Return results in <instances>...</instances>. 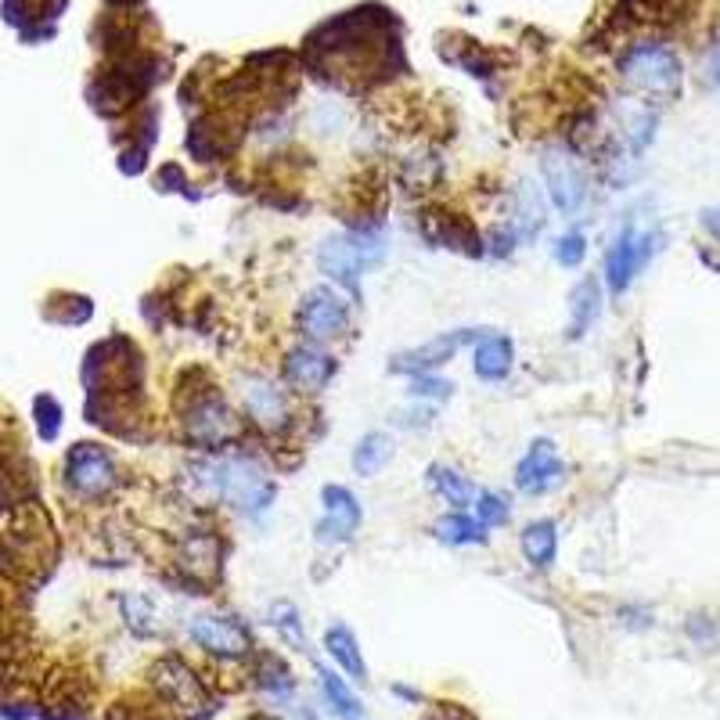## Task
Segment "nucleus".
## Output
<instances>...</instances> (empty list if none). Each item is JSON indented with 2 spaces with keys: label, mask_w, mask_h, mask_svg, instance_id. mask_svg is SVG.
Listing matches in <instances>:
<instances>
[{
  "label": "nucleus",
  "mask_w": 720,
  "mask_h": 720,
  "mask_svg": "<svg viewBox=\"0 0 720 720\" xmlns=\"http://www.w3.org/2000/svg\"><path fill=\"white\" fill-rule=\"evenodd\" d=\"M270 616H274V627H278V634L288 641V645H296V648H303L307 645V638H303V623H299V613H296V605L292 602H278L274 609H270Z\"/></svg>",
  "instance_id": "obj_27"
},
{
  "label": "nucleus",
  "mask_w": 720,
  "mask_h": 720,
  "mask_svg": "<svg viewBox=\"0 0 720 720\" xmlns=\"http://www.w3.org/2000/svg\"><path fill=\"white\" fill-rule=\"evenodd\" d=\"M321 692H324V699H329V706L335 710V717H343V720H357L360 717L357 695L346 689V681L335 678L332 670H321Z\"/></svg>",
  "instance_id": "obj_24"
},
{
  "label": "nucleus",
  "mask_w": 720,
  "mask_h": 720,
  "mask_svg": "<svg viewBox=\"0 0 720 720\" xmlns=\"http://www.w3.org/2000/svg\"><path fill=\"white\" fill-rule=\"evenodd\" d=\"M123 613H127V623H130L133 634H141V638L152 634V605H149V599H141V594L123 599Z\"/></svg>",
  "instance_id": "obj_29"
},
{
  "label": "nucleus",
  "mask_w": 720,
  "mask_h": 720,
  "mask_svg": "<svg viewBox=\"0 0 720 720\" xmlns=\"http://www.w3.org/2000/svg\"><path fill=\"white\" fill-rule=\"evenodd\" d=\"M450 393H454V386L436 375H414L411 382V397L414 400H447Z\"/></svg>",
  "instance_id": "obj_31"
},
{
  "label": "nucleus",
  "mask_w": 720,
  "mask_h": 720,
  "mask_svg": "<svg viewBox=\"0 0 720 720\" xmlns=\"http://www.w3.org/2000/svg\"><path fill=\"white\" fill-rule=\"evenodd\" d=\"M429 487H433V493H440L450 509H468V504L476 501V487H472L458 468L433 465L429 468Z\"/></svg>",
  "instance_id": "obj_21"
},
{
  "label": "nucleus",
  "mask_w": 720,
  "mask_h": 720,
  "mask_svg": "<svg viewBox=\"0 0 720 720\" xmlns=\"http://www.w3.org/2000/svg\"><path fill=\"white\" fill-rule=\"evenodd\" d=\"M324 648H329V656L339 663V667L350 673L353 681L368 678V667H364V659H360L357 638L346 627H329V630H324Z\"/></svg>",
  "instance_id": "obj_20"
},
{
  "label": "nucleus",
  "mask_w": 720,
  "mask_h": 720,
  "mask_svg": "<svg viewBox=\"0 0 720 720\" xmlns=\"http://www.w3.org/2000/svg\"><path fill=\"white\" fill-rule=\"evenodd\" d=\"M346 324H350V303L343 299L339 288H329V285L310 288L296 310V329L303 339L313 346L339 339L346 332Z\"/></svg>",
  "instance_id": "obj_3"
},
{
  "label": "nucleus",
  "mask_w": 720,
  "mask_h": 720,
  "mask_svg": "<svg viewBox=\"0 0 720 720\" xmlns=\"http://www.w3.org/2000/svg\"><path fill=\"white\" fill-rule=\"evenodd\" d=\"M509 515H512L509 501H504L501 493H493V490H483L476 498V504H472V519H476L483 530H487V526H504L509 523Z\"/></svg>",
  "instance_id": "obj_26"
},
{
  "label": "nucleus",
  "mask_w": 720,
  "mask_h": 720,
  "mask_svg": "<svg viewBox=\"0 0 720 720\" xmlns=\"http://www.w3.org/2000/svg\"><path fill=\"white\" fill-rule=\"evenodd\" d=\"M37 425H40V436L43 440H54L62 429V408L54 397H37Z\"/></svg>",
  "instance_id": "obj_30"
},
{
  "label": "nucleus",
  "mask_w": 720,
  "mask_h": 720,
  "mask_svg": "<svg viewBox=\"0 0 720 720\" xmlns=\"http://www.w3.org/2000/svg\"><path fill=\"white\" fill-rule=\"evenodd\" d=\"M429 720H468L461 710H447V713H436V717H429Z\"/></svg>",
  "instance_id": "obj_34"
},
{
  "label": "nucleus",
  "mask_w": 720,
  "mask_h": 720,
  "mask_svg": "<svg viewBox=\"0 0 720 720\" xmlns=\"http://www.w3.org/2000/svg\"><path fill=\"white\" fill-rule=\"evenodd\" d=\"M566 479V465H562L558 450L551 440H537L530 450H526V458L519 461V468H515V487L523 493H548L555 490L558 483Z\"/></svg>",
  "instance_id": "obj_11"
},
{
  "label": "nucleus",
  "mask_w": 720,
  "mask_h": 720,
  "mask_svg": "<svg viewBox=\"0 0 720 720\" xmlns=\"http://www.w3.org/2000/svg\"><path fill=\"white\" fill-rule=\"evenodd\" d=\"M515 360V346L509 335H483L476 343V375L487 382H501L509 378Z\"/></svg>",
  "instance_id": "obj_16"
},
{
  "label": "nucleus",
  "mask_w": 720,
  "mask_h": 720,
  "mask_svg": "<svg viewBox=\"0 0 720 720\" xmlns=\"http://www.w3.org/2000/svg\"><path fill=\"white\" fill-rule=\"evenodd\" d=\"M540 173H544V188L551 195V206L573 217L583 202H588V173L577 163V155L566 149H548L540 159Z\"/></svg>",
  "instance_id": "obj_4"
},
{
  "label": "nucleus",
  "mask_w": 720,
  "mask_h": 720,
  "mask_svg": "<svg viewBox=\"0 0 720 720\" xmlns=\"http://www.w3.org/2000/svg\"><path fill=\"white\" fill-rule=\"evenodd\" d=\"M321 501H324V519L318 526L321 544H343V540H350L360 526L357 498L346 487H324Z\"/></svg>",
  "instance_id": "obj_12"
},
{
  "label": "nucleus",
  "mask_w": 720,
  "mask_h": 720,
  "mask_svg": "<svg viewBox=\"0 0 720 720\" xmlns=\"http://www.w3.org/2000/svg\"><path fill=\"white\" fill-rule=\"evenodd\" d=\"M523 555H526V562L530 566H537V569H548L551 562H555V555H558V530H555V523L551 519H537V523H530L523 530Z\"/></svg>",
  "instance_id": "obj_18"
},
{
  "label": "nucleus",
  "mask_w": 720,
  "mask_h": 720,
  "mask_svg": "<svg viewBox=\"0 0 720 720\" xmlns=\"http://www.w3.org/2000/svg\"><path fill=\"white\" fill-rule=\"evenodd\" d=\"M659 249H663V231L659 228L638 231V223L627 220L623 228L616 231L609 253H605V281H609L613 296H623V292L630 288V281L648 267V260Z\"/></svg>",
  "instance_id": "obj_1"
},
{
  "label": "nucleus",
  "mask_w": 720,
  "mask_h": 720,
  "mask_svg": "<svg viewBox=\"0 0 720 720\" xmlns=\"http://www.w3.org/2000/svg\"><path fill=\"white\" fill-rule=\"evenodd\" d=\"M335 375V360L329 353H321L318 346H296L285 357V382L299 393H321Z\"/></svg>",
  "instance_id": "obj_13"
},
{
  "label": "nucleus",
  "mask_w": 720,
  "mask_h": 720,
  "mask_svg": "<svg viewBox=\"0 0 720 720\" xmlns=\"http://www.w3.org/2000/svg\"><path fill=\"white\" fill-rule=\"evenodd\" d=\"M703 228L720 242V209H706V213H703Z\"/></svg>",
  "instance_id": "obj_33"
},
{
  "label": "nucleus",
  "mask_w": 720,
  "mask_h": 720,
  "mask_svg": "<svg viewBox=\"0 0 720 720\" xmlns=\"http://www.w3.org/2000/svg\"><path fill=\"white\" fill-rule=\"evenodd\" d=\"M393 458V440L386 433H368L364 440L353 447V472L357 476H378Z\"/></svg>",
  "instance_id": "obj_22"
},
{
  "label": "nucleus",
  "mask_w": 720,
  "mask_h": 720,
  "mask_svg": "<svg viewBox=\"0 0 720 720\" xmlns=\"http://www.w3.org/2000/svg\"><path fill=\"white\" fill-rule=\"evenodd\" d=\"M242 400H245V411H249L263 429H285L288 400H285V393H281V386L274 378H260V375L245 378Z\"/></svg>",
  "instance_id": "obj_14"
},
{
  "label": "nucleus",
  "mask_w": 720,
  "mask_h": 720,
  "mask_svg": "<svg viewBox=\"0 0 720 720\" xmlns=\"http://www.w3.org/2000/svg\"><path fill=\"white\" fill-rule=\"evenodd\" d=\"M188 634L195 645H202L220 659H242V656H249V648H253L249 630L234 620V616H195V620L188 623Z\"/></svg>",
  "instance_id": "obj_10"
},
{
  "label": "nucleus",
  "mask_w": 720,
  "mask_h": 720,
  "mask_svg": "<svg viewBox=\"0 0 720 720\" xmlns=\"http://www.w3.org/2000/svg\"><path fill=\"white\" fill-rule=\"evenodd\" d=\"M458 343L461 335H436L419 350H408V353H397L393 357V371H403V375H433L436 368H443L450 357L458 353Z\"/></svg>",
  "instance_id": "obj_15"
},
{
  "label": "nucleus",
  "mask_w": 720,
  "mask_h": 720,
  "mask_svg": "<svg viewBox=\"0 0 720 720\" xmlns=\"http://www.w3.org/2000/svg\"><path fill=\"white\" fill-rule=\"evenodd\" d=\"M599 310H602L599 281L583 278L580 285L573 288V296H569V335H573V339H580V335L588 332L594 321H599Z\"/></svg>",
  "instance_id": "obj_17"
},
{
  "label": "nucleus",
  "mask_w": 720,
  "mask_h": 720,
  "mask_svg": "<svg viewBox=\"0 0 720 720\" xmlns=\"http://www.w3.org/2000/svg\"><path fill=\"white\" fill-rule=\"evenodd\" d=\"M382 256V245L371 242V239H350V234H339V239H329L321 245L318 253V263L329 278H335L339 285L353 288L357 285V274L364 270L368 263H375Z\"/></svg>",
  "instance_id": "obj_8"
},
{
  "label": "nucleus",
  "mask_w": 720,
  "mask_h": 720,
  "mask_svg": "<svg viewBox=\"0 0 720 720\" xmlns=\"http://www.w3.org/2000/svg\"><path fill=\"white\" fill-rule=\"evenodd\" d=\"M436 530V540H443V544L450 548H461V544H483L487 540V533H483V526L476 519H468V515H443L440 523L433 526Z\"/></svg>",
  "instance_id": "obj_23"
},
{
  "label": "nucleus",
  "mask_w": 720,
  "mask_h": 720,
  "mask_svg": "<svg viewBox=\"0 0 720 720\" xmlns=\"http://www.w3.org/2000/svg\"><path fill=\"white\" fill-rule=\"evenodd\" d=\"M544 202H540V191L530 184V180H523L519 191H515V220L512 228L519 239H537L540 231H544Z\"/></svg>",
  "instance_id": "obj_19"
},
{
  "label": "nucleus",
  "mask_w": 720,
  "mask_h": 720,
  "mask_svg": "<svg viewBox=\"0 0 720 720\" xmlns=\"http://www.w3.org/2000/svg\"><path fill=\"white\" fill-rule=\"evenodd\" d=\"M152 678H155V689H159V695L173 706V710L188 713V717L191 713H202V717L209 713V695H206V689H202V681L195 678V670H191L188 663L163 659V663H155Z\"/></svg>",
  "instance_id": "obj_9"
},
{
  "label": "nucleus",
  "mask_w": 720,
  "mask_h": 720,
  "mask_svg": "<svg viewBox=\"0 0 720 720\" xmlns=\"http://www.w3.org/2000/svg\"><path fill=\"white\" fill-rule=\"evenodd\" d=\"M256 684H260L267 695H274L278 703H285L288 695H292V673L285 670V663H278L274 656H263V659H260V670H256Z\"/></svg>",
  "instance_id": "obj_25"
},
{
  "label": "nucleus",
  "mask_w": 720,
  "mask_h": 720,
  "mask_svg": "<svg viewBox=\"0 0 720 720\" xmlns=\"http://www.w3.org/2000/svg\"><path fill=\"white\" fill-rule=\"evenodd\" d=\"M184 433L202 447H223L242 433V422L228 408V400L217 397V393H206V397H195L184 408Z\"/></svg>",
  "instance_id": "obj_5"
},
{
  "label": "nucleus",
  "mask_w": 720,
  "mask_h": 720,
  "mask_svg": "<svg viewBox=\"0 0 720 720\" xmlns=\"http://www.w3.org/2000/svg\"><path fill=\"white\" fill-rule=\"evenodd\" d=\"M274 493H278L274 483H270V476L256 461H245V458L223 461V476H220L223 501H234L249 515H263L270 509V501H274Z\"/></svg>",
  "instance_id": "obj_6"
},
{
  "label": "nucleus",
  "mask_w": 720,
  "mask_h": 720,
  "mask_svg": "<svg viewBox=\"0 0 720 720\" xmlns=\"http://www.w3.org/2000/svg\"><path fill=\"white\" fill-rule=\"evenodd\" d=\"M623 76L648 94H673L681 83V62L667 48H634L623 59Z\"/></svg>",
  "instance_id": "obj_7"
},
{
  "label": "nucleus",
  "mask_w": 720,
  "mask_h": 720,
  "mask_svg": "<svg viewBox=\"0 0 720 720\" xmlns=\"http://www.w3.org/2000/svg\"><path fill=\"white\" fill-rule=\"evenodd\" d=\"M62 476L69 493L83 501H101L116 487V458L98 443H76L62 461Z\"/></svg>",
  "instance_id": "obj_2"
},
{
  "label": "nucleus",
  "mask_w": 720,
  "mask_h": 720,
  "mask_svg": "<svg viewBox=\"0 0 720 720\" xmlns=\"http://www.w3.org/2000/svg\"><path fill=\"white\" fill-rule=\"evenodd\" d=\"M583 256H588V239H583L580 231L562 234V239L555 242V260H558L562 267H580Z\"/></svg>",
  "instance_id": "obj_28"
},
{
  "label": "nucleus",
  "mask_w": 720,
  "mask_h": 720,
  "mask_svg": "<svg viewBox=\"0 0 720 720\" xmlns=\"http://www.w3.org/2000/svg\"><path fill=\"white\" fill-rule=\"evenodd\" d=\"M717 80H720V51H717Z\"/></svg>",
  "instance_id": "obj_35"
},
{
  "label": "nucleus",
  "mask_w": 720,
  "mask_h": 720,
  "mask_svg": "<svg viewBox=\"0 0 720 720\" xmlns=\"http://www.w3.org/2000/svg\"><path fill=\"white\" fill-rule=\"evenodd\" d=\"M108 720H152L144 710H133V706H112Z\"/></svg>",
  "instance_id": "obj_32"
}]
</instances>
